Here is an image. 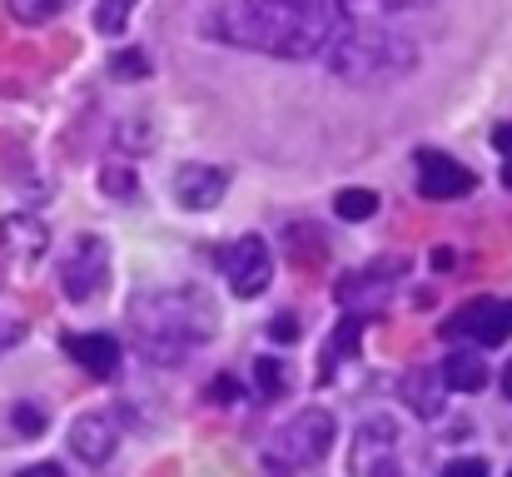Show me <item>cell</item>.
<instances>
[{
    "label": "cell",
    "mask_w": 512,
    "mask_h": 477,
    "mask_svg": "<svg viewBox=\"0 0 512 477\" xmlns=\"http://www.w3.org/2000/svg\"><path fill=\"white\" fill-rule=\"evenodd\" d=\"M339 25V0H224L209 20V30L224 45L284 55V60L324 55V45L334 40Z\"/></svg>",
    "instance_id": "obj_1"
},
{
    "label": "cell",
    "mask_w": 512,
    "mask_h": 477,
    "mask_svg": "<svg viewBox=\"0 0 512 477\" xmlns=\"http://www.w3.org/2000/svg\"><path fill=\"white\" fill-rule=\"evenodd\" d=\"M130 328L145 353H155L160 363H179L184 348L214 338L219 314L204 289H155L130 299Z\"/></svg>",
    "instance_id": "obj_2"
},
{
    "label": "cell",
    "mask_w": 512,
    "mask_h": 477,
    "mask_svg": "<svg viewBox=\"0 0 512 477\" xmlns=\"http://www.w3.org/2000/svg\"><path fill=\"white\" fill-rule=\"evenodd\" d=\"M324 60L339 80L353 85H378V80H398L418 65V50L408 35L368 25V20H343L334 30V40L324 45Z\"/></svg>",
    "instance_id": "obj_3"
},
{
    "label": "cell",
    "mask_w": 512,
    "mask_h": 477,
    "mask_svg": "<svg viewBox=\"0 0 512 477\" xmlns=\"http://www.w3.org/2000/svg\"><path fill=\"white\" fill-rule=\"evenodd\" d=\"M329 448H334V418H329V408H304V413H294L269 438L264 468H274V473H304V468L324 463Z\"/></svg>",
    "instance_id": "obj_4"
},
{
    "label": "cell",
    "mask_w": 512,
    "mask_h": 477,
    "mask_svg": "<svg viewBox=\"0 0 512 477\" xmlns=\"http://www.w3.org/2000/svg\"><path fill=\"white\" fill-rule=\"evenodd\" d=\"M105 279H110V249H105V239L80 234V239L70 244L65 264H60V294H65L70 304H85V299L100 294Z\"/></svg>",
    "instance_id": "obj_5"
},
{
    "label": "cell",
    "mask_w": 512,
    "mask_h": 477,
    "mask_svg": "<svg viewBox=\"0 0 512 477\" xmlns=\"http://www.w3.org/2000/svg\"><path fill=\"white\" fill-rule=\"evenodd\" d=\"M219 269H224V279H229V289H234L239 299H254V294H264V289H269V279H274L269 244H264V239H254V234L234 239V244L219 254Z\"/></svg>",
    "instance_id": "obj_6"
},
{
    "label": "cell",
    "mask_w": 512,
    "mask_h": 477,
    "mask_svg": "<svg viewBox=\"0 0 512 477\" xmlns=\"http://www.w3.org/2000/svg\"><path fill=\"white\" fill-rule=\"evenodd\" d=\"M443 333H448V338L473 333L483 348H498V343L512 338V299H473V304L458 309L453 323H443Z\"/></svg>",
    "instance_id": "obj_7"
},
{
    "label": "cell",
    "mask_w": 512,
    "mask_h": 477,
    "mask_svg": "<svg viewBox=\"0 0 512 477\" xmlns=\"http://www.w3.org/2000/svg\"><path fill=\"white\" fill-rule=\"evenodd\" d=\"M45 249H50V229H45L40 219H30V214L0 219V264H5V269L25 274L30 264L45 259Z\"/></svg>",
    "instance_id": "obj_8"
},
{
    "label": "cell",
    "mask_w": 512,
    "mask_h": 477,
    "mask_svg": "<svg viewBox=\"0 0 512 477\" xmlns=\"http://www.w3.org/2000/svg\"><path fill=\"white\" fill-rule=\"evenodd\" d=\"M120 448V428L110 423V413H85L70 423V453L90 468H105Z\"/></svg>",
    "instance_id": "obj_9"
},
{
    "label": "cell",
    "mask_w": 512,
    "mask_h": 477,
    "mask_svg": "<svg viewBox=\"0 0 512 477\" xmlns=\"http://www.w3.org/2000/svg\"><path fill=\"white\" fill-rule=\"evenodd\" d=\"M468 189H473V169H463L458 159L438 155V150L418 155V194L423 199H458Z\"/></svg>",
    "instance_id": "obj_10"
},
{
    "label": "cell",
    "mask_w": 512,
    "mask_h": 477,
    "mask_svg": "<svg viewBox=\"0 0 512 477\" xmlns=\"http://www.w3.org/2000/svg\"><path fill=\"white\" fill-rule=\"evenodd\" d=\"M224 184H229V174L219 164H184L174 174V194L184 209H214L224 199Z\"/></svg>",
    "instance_id": "obj_11"
},
{
    "label": "cell",
    "mask_w": 512,
    "mask_h": 477,
    "mask_svg": "<svg viewBox=\"0 0 512 477\" xmlns=\"http://www.w3.org/2000/svg\"><path fill=\"white\" fill-rule=\"evenodd\" d=\"M65 358H75L95 378H115L120 373V343L110 333H65Z\"/></svg>",
    "instance_id": "obj_12"
},
{
    "label": "cell",
    "mask_w": 512,
    "mask_h": 477,
    "mask_svg": "<svg viewBox=\"0 0 512 477\" xmlns=\"http://www.w3.org/2000/svg\"><path fill=\"white\" fill-rule=\"evenodd\" d=\"M403 398L418 418H438L443 413V373H428V368H413L403 378Z\"/></svg>",
    "instance_id": "obj_13"
},
{
    "label": "cell",
    "mask_w": 512,
    "mask_h": 477,
    "mask_svg": "<svg viewBox=\"0 0 512 477\" xmlns=\"http://www.w3.org/2000/svg\"><path fill=\"white\" fill-rule=\"evenodd\" d=\"M443 383H448L453 393H478V388L488 383V368H483V358H473V353H453V358L443 363Z\"/></svg>",
    "instance_id": "obj_14"
},
{
    "label": "cell",
    "mask_w": 512,
    "mask_h": 477,
    "mask_svg": "<svg viewBox=\"0 0 512 477\" xmlns=\"http://www.w3.org/2000/svg\"><path fill=\"white\" fill-rule=\"evenodd\" d=\"M25 328H30L25 304H20V299H15V289L0 279V353H5V348H15V343L25 338Z\"/></svg>",
    "instance_id": "obj_15"
},
{
    "label": "cell",
    "mask_w": 512,
    "mask_h": 477,
    "mask_svg": "<svg viewBox=\"0 0 512 477\" xmlns=\"http://www.w3.org/2000/svg\"><path fill=\"white\" fill-rule=\"evenodd\" d=\"M358 438H363V443L353 448V468H363V463H368V448H393L398 428H393L388 418H373V423H368V428H363Z\"/></svg>",
    "instance_id": "obj_16"
},
{
    "label": "cell",
    "mask_w": 512,
    "mask_h": 477,
    "mask_svg": "<svg viewBox=\"0 0 512 477\" xmlns=\"http://www.w3.org/2000/svg\"><path fill=\"white\" fill-rule=\"evenodd\" d=\"M334 209H339V219H353V224H358V219H373V214H378V194H373V189H343Z\"/></svg>",
    "instance_id": "obj_17"
},
{
    "label": "cell",
    "mask_w": 512,
    "mask_h": 477,
    "mask_svg": "<svg viewBox=\"0 0 512 477\" xmlns=\"http://www.w3.org/2000/svg\"><path fill=\"white\" fill-rule=\"evenodd\" d=\"M130 10H135V0H100V5H95V30L120 35V30L130 25Z\"/></svg>",
    "instance_id": "obj_18"
},
{
    "label": "cell",
    "mask_w": 512,
    "mask_h": 477,
    "mask_svg": "<svg viewBox=\"0 0 512 477\" xmlns=\"http://www.w3.org/2000/svg\"><path fill=\"white\" fill-rule=\"evenodd\" d=\"M5 5H10V15H15L20 25H45V20L60 15L65 0H5Z\"/></svg>",
    "instance_id": "obj_19"
},
{
    "label": "cell",
    "mask_w": 512,
    "mask_h": 477,
    "mask_svg": "<svg viewBox=\"0 0 512 477\" xmlns=\"http://www.w3.org/2000/svg\"><path fill=\"white\" fill-rule=\"evenodd\" d=\"M110 75H120V80H150V55L145 50H120V55H110Z\"/></svg>",
    "instance_id": "obj_20"
},
{
    "label": "cell",
    "mask_w": 512,
    "mask_h": 477,
    "mask_svg": "<svg viewBox=\"0 0 512 477\" xmlns=\"http://www.w3.org/2000/svg\"><path fill=\"white\" fill-rule=\"evenodd\" d=\"M254 378H259V388H264L269 398H279V393L289 388V373H284L279 358H259V363H254Z\"/></svg>",
    "instance_id": "obj_21"
},
{
    "label": "cell",
    "mask_w": 512,
    "mask_h": 477,
    "mask_svg": "<svg viewBox=\"0 0 512 477\" xmlns=\"http://www.w3.org/2000/svg\"><path fill=\"white\" fill-rule=\"evenodd\" d=\"M10 423H15L20 433H45V408H35V403H15V408H10Z\"/></svg>",
    "instance_id": "obj_22"
},
{
    "label": "cell",
    "mask_w": 512,
    "mask_h": 477,
    "mask_svg": "<svg viewBox=\"0 0 512 477\" xmlns=\"http://www.w3.org/2000/svg\"><path fill=\"white\" fill-rule=\"evenodd\" d=\"M100 184H105V194H120V199H135V179H130V169H120V164H110V169L100 174Z\"/></svg>",
    "instance_id": "obj_23"
},
{
    "label": "cell",
    "mask_w": 512,
    "mask_h": 477,
    "mask_svg": "<svg viewBox=\"0 0 512 477\" xmlns=\"http://www.w3.org/2000/svg\"><path fill=\"white\" fill-rule=\"evenodd\" d=\"M269 338H274V343H294V338H299V318L279 314L274 323H269Z\"/></svg>",
    "instance_id": "obj_24"
},
{
    "label": "cell",
    "mask_w": 512,
    "mask_h": 477,
    "mask_svg": "<svg viewBox=\"0 0 512 477\" xmlns=\"http://www.w3.org/2000/svg\"><path fill=\"white\" fill-rule=\"evenodd\" d=\"M209 403H219V408H224V403H239V383H234V378H214V383H209Z\"/></svg>",
    "instance_id": "obj_25"
},
{
    "label": "cell",
    "mask_w": 512,
    "mask_h": 477,
    "mask_svg": "<svg viewBox=\"0 0 512 477\" xmlns=\"http://www.w3.org/2000/svg\"><path fill=\"white\" fill-rule=\"evenodd\" d=\"M483 473H488L483 458H458V463H448V477H483Z\"/></svg>",
    "instance_id": "obj_26"
},
{
    "label": "cell",
    "mask_w": 512,
    "mask_h": 477,
    "mask_svg": "<svg viewBox=\"0 0 512 477\" xmlns=\"http://www.w3.org/2000/svg\"><path fill=\"white\" fill-rule=\"evenodd\" d=\"M493 145H498L503 155H512V120H508V125H498V130H493Z\"/></svg>",
    "instance_id": "obj_27"
},
{
    "label": "cell",
    "mask_w": 512,
    "mask_h": 477,
    "mask_svg": "<svg viewBox=\"0 0 512 477\" xmlns=\"http://www.w3.org/2000/svg\"><path fill=\"white\" fill-rule=\"evenodd\" d=\"M503 393L512 398V358H508V368H503Z\"/></svg>",
    "instance_id": "obj_28"
},
{
    "label": "cell",
    "mask_w": 512,
    "mask_h": 477,
    "mask_svg": "<svg viewBox=\"0 0 512 477\" xmlns=\"http://www.w3.org/2000/svg\"><path fill=\"white\" fill-rule=\"evenodd\" d=\"M393 10H408V5H423V0H388Z\"/></svg>",
    "instance_id": "obj_29"
},
{
    "label": "cell",
    "mask_w": 512,
    "mask_h": 477,
    "mask_svg": "<svg viewBox=\"0 0 512 477\" xmlns=\"http://www.w3.org/2000/svg\"><path fill=\"white\" fill-rule=\"evenodd\" d=\"M503 184L512 189V155H508V164H503Z\"/></svg>",
    "instance_id": "obj_30"
}]
</instances>
